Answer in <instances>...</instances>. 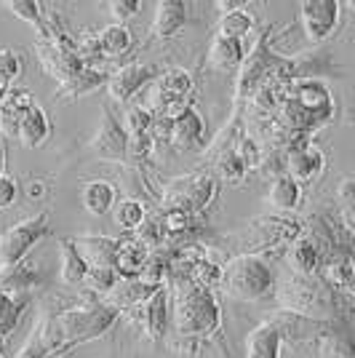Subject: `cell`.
<instances>
[{
  "instance_id": "6da1fadb",
  "label": "cell",
  "mask_w": 355,
  "mask_h": 358,
  "mask_svg": "<svg viewBox=\"0 0 355 358\" xmlns=\"http://www.w3.org/2000/svg\"><path fill=\"white\" fill-rule=\"evenodd\" d=\"M118 310H113L104 302H83L64 308L59 313L45 315L43 321L35 327L41 345L48 356L70 353L75 345L91 343L96 337L107 334L118 321Z\"/></svg>"
},
{
  "instance_id": "7a4b0ae2",
  "label": "cell",
  "mask_w": 355,
  "mask_h": 358,
  "mask_svg": "<svg viewBox=\"0 0 355 358\" xmlns=\"http://www.w3.org/2000/svg\"><path fill=\"white\" fill-rule=\"evenodd\" d=\"M171 286H174V299H171L174 331L179 334L182 345L195 350L222 329L217 297L211 289L193 284L187 275H171Z\"/></svg>"
},
{
  "instance_id": "3957f363",
  "label": "cell",
  "mask_w": 355,
  "mask_h": 358,
  "mask_svg": "<svg viewBox=\"0 0 355 358\" xmlns=\"http://www.w3.org/2000/svg\"><path fill=\"white\" fill-rule=\"evenodd\" d=\"M278 299L283 310H294L321 321H331V315L350 313V299L328 289L321 281V275H312V278H302L294 273L286 275L278 286Z\"/></svg>"
},
{
  "instance_id": "277c9868",
  "label": "cell",
  "mask_w": 355,
  "mask_h": 358,
  "mask_svg": "<svg viewBox=\"0 0 355 358\" xmlns=\"http://www.w3.org/2000/svg\"><path fill=\"white\" fill-rule=\"evenodd\" d=\"M302 236V224L296 220H286V217H262V220H254V222L243 224L238 233L224 238L227 243H236L230 246L224 254L233 257H243V254H254V257H262L267 252H278L283 246H291L296 238Z\"/></svg>"
},
{
  "instance_id": "5b68a950",
  "label": "cell",
  "mask_w": 355,
  "mask_h": 358,
  "mask_svg": "<svg viewBox=\"0 0 355 358\" xmlns=\"http://www.w3.org/2000/svg\"><path fill=\"white\" fill-rule=\"evenodd\" d=\"M236 299L243 302H259L267 294L275 292V273L265 262V257H233L227 265H222V284H219Z\"/></svg>"
},
{
  "instance_id": "8992f818",
  "label": "cell",
  "mask_w": 355,
  "mask_h": 358,
  "mask_svg": "<svg viewBox=\"0 0 355 358\" xmlns=\"http://www.w3.org/2000/svg\"><path fill=\"white\" fill-rule=\"evenodd\" d=\"M217 198V179L203 171L184 174V177L168 179L163 187V211L177 209L201 217Z\"/></svg>"
},
{
  "instance_id": "52a82bcc",
  "label": "cell",
  "mask_w": 355,
  "mask_h": 358,
  "mask_svg": "<svg viewBox=\"0 0 355 358\" xmlns=\"http://www.w3.org/2000/svg\"><path fill=\"white\" fill-rule=\"evenodd\" d=\"M51 233L48 224V214L38 211L22 222L11 224L8 230L0 233V273L11 270L14 265H19L22 259H27V254L41 243Z\"/></svg>"
},
{
  "instance_id": "ba28073f",
  "label": "cell",
  "mask_w": 355,
  "mask_h": 358,
  "mask_svg": "<svg viewBox=\"0 0 355 358\" xmlns=\"http://www.w3.org/2000/svg\"><path fill=\"white\" fill-rule=\"evenodd\" d=\"M340 8L337 0H302L299 3V22L310 43H324L340 24Z\"/></svg>"
},
{
  "instance_id": "9c48e42d",
  "label": "cell",
  "mask_w": 355,
  "mask_h": 358,
  "mask_svg": "<svg viewBox=\"0 0 355 358\" xmlns=\"http://www.w3.org/2000/svg\"><path fill=\"white\" fill-rule=\"evenodd\" d=\"M273 327L278 329L283 343H307L315 337H326L334 331V321H321V318H310V315L294 313V310H275L267 318Z\"/></svg>"
},
{
  "instance_id": "30bf717a",
  "label": "cell",
  "mask_w": 355,
  "mask_h": 358,
  "mask_svg": "<svg viewBox=\"0 0 355 358\" xmlns=\"http://www.w3.org/2000/svg\"><path fill=\"white\" fill-rule=\"evenodd\" d=\"M126 142H129V136L123 131L118 115L110 110V105H102V123H99L96 134L91 136L89 150L99 161L120 164V161H126Z\"/></svg>"
},
{
  "instance_id": "8fae6325",
  "label": "cell",
  "mask_w": 355,
  "mask_h": 358,
  "mask_svg": "<svg viewBox=\"0 0 355 358\" xmlns=\"http://www.w3.org/2000/svg\"><path fill=\"white\" fill-rule=\"evenodd\" d=\"M155 75H158V67L142 64V62H129V64L118 67L115 73H110V78H107V94H110L113 102L129 105Z\"/></svg>"
},
{
  "instance_id": "7c38bea8",
  "label": "cell",
  "mask_w": 355,
  "mask_h": 358,
  "mask_svg": "<svg viewBox=\"0 0 355 358\" xmlns=\"http://www.w3.org/2000/svg\"><path fill=\"white\" fill-rule=\"evenodd\" d=\"M136 329L147 337L150 343H161L166 334V321H168V289L161 286L152 297H147L142 305L129 310Z\"/></svg>"
},
{
  "instance_id": "4fadbf2b",
  "label": "cell",
  "mask_w": 355,
  "mask_h": 358,
  "mask_svg": "<svg viewBox=\"0 0 355 358\" xmlns=\"http://www.w3.org/2000/svg\"><path fill=\"white\" fill-rule=\"evenodd\" d=\"M326 158L324 152L310 145V142H299L294 148L286 150V161H283V174L289 179H294L296 185L302 187L305 182H312L324 174Z\"/></svg>"
},
{
  "instance_id": "5bb4252c",
  "label": "cell",
  "mask_w": 355,
  "mask_h": 358,
  "mask_svg": "<svg viewBox=\"0 0 355 358\" xmlns=\"http://www.w3.org/2000/svg\"><path fill=\"white\" fill-rule=\"evenodd\" d=\"M163 284H155L145 275H136V278H118L115 286L104 294V305H110L113 310H131L136 305H142L147 297H152Z\"/></svg>"
},
{
  "instance_id": "9a60e30c",
  "label": "cell",
  "mask_w": 355,
  "mask_h": 358,
  "mask_svg": "<svg viewBox=\"0 0 355 358\" xmlns=\"http://www.w3.org/2000/svg\"><path fill=\"white\" fill-rule=\"evenodd\" d=\"M324 262H326L324 249H321L310 236H299V238L289 246V268H291L294 275L312 278V275L321 273Z\"/></svg>"
},
{
  "instance_id": "2e32d148",
  "label": "cell",
  "mask_w": 355,
  "mask_h": 358,
  "mask_svg": "<svg viewBox=\"0 0 355 358\" xmlns=\"http://www.w3.org/2000/svg\"><path fill=\"white\" fill-rule=\"evenodd\" d=\"M203 134H206V123L201 118V113L195 107H187L179 118L171 120V145L177 150H198L203 148Z\"/></svg>"
},
{
  "instance_id": "e0dca14e",
  "label": "cell",
  "mask_w": 355,
  "mask_h": 358,
  "mask_svg": "<svg viewBox=\"0 0 355 358\" xmlns=\"http://www.w3.org/2000/svg\"><path fill=\"white\" fill-rule=\"evenodd\" d=\"M193 94V75L182 67H171L163 75H158V86H155V102L158 110L174 102H187Z\"/></svg>"
},
{
  "instance_id": "ac0fdd59",
  "label": "cell",
  "mask_w": 355,
  "mask_h": 358,
  "mask_svg": "<svg viewBox=\"0 0 355 358\" xmlns=\"http://www.w3.org/2000/svg\"><path fill=\"white\" fill-rule=\"evenodd\" d=\"M187 24V6L182 0H161L155 6L152 19V38L155 41H171Z\"/></svg>"
},
{
  "instance_id": "d6986e66",
  "label": "cell",
  "mask_w": 355,
  "mask_h": 358,
  "mask_svg": "<svg viewBox=\"0 0 355 358\" xmlns=\"http://www.w3.org/2000/svg\"><path fill=\"white\" fill-rule=\"evenodd\" d=\"M45 281V270L35 262L22 259L19 265H14L11 270H3L0 273V292L6 294H14L19 297L22 292H32Z\"/></svg>"
},
{
  "instance_id": "ffe728a7",
  "label": "cell",
  "mask_w": 355,
  "mask_h": 358,
  "mask_svg": "<svg viewBox=\"0 0 355 358\" xmlns=\"http://www.w3.org/2000/svg\"><path fill=\"white\" fill-rule=\"evenodd\" d=\"M321 281L328 289H334L337 294L350 299L353 294V281H355V268H353V257L350 254H331L321 268Z\"/></svg>"
},
{
  "instance_id": "44dd1931",
  "label": "cell",
  "mask_w": 355,
  "mask_h": 358,
  "mask_svg": "<svg viewBox=\"0 0 355 358\" xmlns=\"http://www.w3.org/2000/svg\"><path fill=\"white\" fill-rule=\"evenodd\" d=\"M73 246L89 268H113L118 252V241L107 236H78L73 238Z\"/></svg>"
},
{
  "instance_id": "7402d4cb",
  "label": "cell",
  "mask_w": 355,
  "mask_h": 358,
  "mask_svg": "<svg viewBox=\"0 0 355 358\" xmlns=\"http://www.w3.org/2000/svg\"><path fill=\"white\" fill-rule=\"evenodd\" d=\"M48 136H51V120H48L43 107L32 105L30 110L22 115V120H19L14 139L22 142V148L35 150V148H43Z\"/></svg>"
},
{
  "instance_id": "603a6c76",
  "label": "cell",
  "mask_w": 355,
  "mask_h": 358,
  "mask_svg": "<svg viewBox=\"0 0 355 358\" xmlns=\"http://www.w3.org/2000/svg\"><path fill=\"white\" fill-rule=\"evenodd\" d=\"M243 348H246V358H281L283 340L278 334V329L265 318L259 327H254L246 334Z\"/></svg>"
},
{
  "instance_id": "cb8c5ba5",
  "label": "cell",
  "mask_w": 355,
  "mask_h": 358,
  "mask_svg": "<svg viewBox=\"0 0 355 358\" xmlns=\"http://www.w3.org/2000/svg\"><path fill=\"white\" fill-rule=\"evenodd\" d=\"M147 262L150 252L136 238L118 241V252H115V262H113V270H115L118 278H136V275H142V270L147 268Z\"/></svg>"
},
{
  "instance_id": "d4e9b609",
  "label": "cell",
  "mask_w": 355,
  "mask_h": 358,
  "mask_svg": "<svg viewBox=\"0 0 355 358\" xmlns=\"http://www.w3.org/2000/svg\"><path fill=\"white\" fill-rule=\"evenodd\" d=\"M32 105H35V99L27 89H11L6 96H0V131L14 139L19 120Z\"/></svg>"
},
{
  "instance_id": "484cf974",
  "label": "cell",
  "mask_w": 355,
  "mask_h": 358,
  "mask_svg": "<svg viewBox=\"0 0 355 358\" xmlns=\"http://www.w3.org/2000/svg\"><path fill=\"white\" fill-rule=\"evenodd\" d=\"M107 78H110V73H104V70H99V67H83V70L75 73L67 83H61L59 91H57L54 96H59L61 102L89 96V94L99 91L102 86H107Z\"/></svg>"
},
{
  "instance_id": "4316f807",
  "label": "cell",
  "mask_w": 355,
  "mask_h": 358,
  "mask_svg": "<svg viewBox=\"0 0 355 358\" xmlns=\"http://www.w3.org/2000/svg\"><path fill=\"white\" fill-rule=\"evenodd\" d=\"M243 57H246V45L238 43V41L214 35L211 43H208V64L214 70H219V73H236V70H240Z\"/></svg>"
},
{
  "instance_id": "83f0119b",
  "label": "cell",
  "mask_w": 355,
  "mask_h": 358,
  "mask_svg": "<svg viewBox=\"0 0 355 358\" xmlns=\"http://www.w3.org/2000/svg\"><path fill=\"white\" fill-rule=\"evenodd\" d=\"M80 201H83V209L89 211V214L104 217L107 211H113V206H115L118 190L107 179H91V182L83 185V190H80Z\"/></svg>"
},
{
  "instance_id": "f1b7e54d",
  "label": "cell",
  "mask_w": 355,
  "mask_h": 358,
  "mask_svg": "<svg viewBox=\"0 0 355 358\" xmlns=\"http://www.w3.org/2000/svg\"><path fill=\"white\" fill-rule=\"evenodd\" d=\"M89 265L73 246V238H59V281L64 286H83Z\"/></svg>"
},
{
  "instance_id": "f546056e",
  "label": "cell",
  "mask_w": 355,
  "mask_h": 358,
  "mask_svg": "<svg viewBox=\"0 0 355 358\" xmlns=\"http://www.w3.org/2000/svg\"><path fill=\"white\" fill-rule=\"evenodd\" d=\"M254 27H256L254 14L246 8V6H238V8H233V11H224V14H222L217 35H222V38H230V41L243 43V41H246V38L254 32Z\"/></svg>"
},
{
  "instance_id": "4dcf8cb0",
  "label": "cell",
  "mask_w": 355,
  "mask_h": 358,
  "mask_svg": "<svg viewBox=\"0 0 355 358\" xmlns=\"http://www.w3.org/2000/svg\"><path fill=\"white\" fill-rule=\"evenodd\" d=\"M99 38V51H102V59H118L123 57L129 48H131V30L126 24H107L102 32H96Z\"/></svg>"
},
{
  "instance_id": "1f68e13d",
  "label": "cell",
  "mask_w": 355,
  "mask_h": 358,
  "mask_svg": "<svg viewBox=\"0 0 355 358\" xmlns=\"http://www.w3.org/2000/svg\"><path fill=\"white\" fill-rule=\"evenodd\" d=\"M302 201V187L296 185L294 179H289L286 174H278L273 179L270 190H267V203L275 206L281 211H294Z\"/></svg>"
},
{
  "instance_id": "d6a6232c",
  "label": "cell",
  "mask_w": 355,
  "mask_h": 358,
  "mask_svg": "<svg viewBox=\"0 0 355 358\" xmlns=\"http://www.w3.org/2000/svg\"><path fill=\"white\" fill-rule=\"evenodd\" d=\"M27 305H30L27 297H14V294L0 292V348L14 334L16 324H19V318H22Z\"/></svg>"
},
{
  "instance_id": "836d02e7",
  "label": "cell",
  "mask_w": 355,
  "mask_h": 358,
  "mask_svg": "<svg viewBox=\"0 0 355 358\" xmlns=\"http://www.w3.org/2000/svg\"><path fill=\"white\" fill-rule=\"evenodd\" d=\"M187 278L193 284L203 286V289H217V286L222 284V265L217 259H211L208 252H203L193 262V268L187 270Z\"/></svg>"
},
{
  "instance_id": "e575fe53",
  "label": "cell",
  "mask_w": 355,
  "mask_h": 358,
  "mask_svg": "<svg viewBox=\"0 0 355 358\" xmlns=\"http://www.w3.org/2000/svg\"><path fill=\"white\" fill-rule=\"evenodd\" d=\"M163 227V236H171V238H179V236H190L201 227V217L195 214H187V211H177V209H166L163 211V220H158Z\"/></svg>"
},
{
  "instance_id": "d590c367",
  "label": "cell",
  "mask_w": 355,
  "mask_h": 358,
  "mask_svg": "<svg viewBox=\"0 0 355 358\" xmlns=\"http://www.w3.org/2000/svg\"><path fill=\"white\" fill-rule=\"evenodd\" d=\"M16 19L27 22L30 27H35L38 38H45V14H43V6L35 3V0H6L3 3Z\"/></svg>"
},
{
  "instance_id": "8d00e7d4",
  "label": "cell",
  "mask_w": 355,
  "mask_h": 358,
  "mask_svg": "<svg viewBox=\"0 0 355 358\" xmlns=\"http://www.w3.org/2000/svg\"><path fill=\"white\" fill-rule=\"evenodd\" d=\"M113 220L120 230H139L142 222H145V206L136 201V198H123V201H115L113 206Z\"/></svg>"
},
{
  "instance_id": "74e56055",
  "label": "cell",
  "mask_w": 355,
  "mask_h": 358,
  "mask_svg": "<svg viewBox=\"0 0 355 358\" xmlns=\"http://www.w3.org/2000/svg\"><path fill=\"white\" fill-rule=\"evenodd\" d=\"M152 118H155V115H152V110H150V107L129 105V107H126V113H123V120H120V126H123L126 136L150 134Z\"/></svg>"
},
{
  "instance_id": "f35d334b",
  "label": "cell",
  "mask_w": 355,
  "mask_h": 358,
  "mask_svg": "<svg viewBox=\"0 0 355 358\" xmlns=\"http://www.w3.org/2000/svg\"><path fill=\"white\" fill-rule=\"evenodd\" d=\"M214 169H217V177L224 179V182H240L249 174V169L238 161L236 152L230 148L214 152Z\"/></svg>"
},
{
  "instance_id": "ab89813d",
  "label": "cell",
  "mask_w": 355,
  "mask_h": 358,
  "mask_svg": "<svg viewBox=\"0 0 355 358\" xmlns=\"http://www.w3.org/2000/svg\"><path fill=\"white\" fill-rule=\"evenodd\" d=\"M337 201H340L342 220H345V233L353 236V203H355V179L345 177L337 187Z\"/></svg>"
},
{
  "instance_id": "60d3db41",
  "label": "cell",
  "mask_w": 355,
  "mask_h": 358,
  "mask_svg": "<svg viewBox=\"0 0 355 358\" xmlns=\"http://www.w3.org/2000/svg\"><path fill=\"white\" fill-rule=\"evenodd\" d=\"M115 281H118V275H115L113 268H89V275H86L83 286L96 292V294H107L115 286Z\"/></svg>"
},
{
  "instance_id": "b9f144b4",
  "label": "cell",
  "mask_w": 355,
  "mask_h": 358,
  "mask_svg": "<svg viewBox=\"0 0 355 358\" xmlns=\"http://www.w3.org/2000/svg\"><path fill=\"white\" fill-rule=\"evenodd\" d=\"M155 150V142L150 134H136L129 136L126 142V161H147Z\"/></svg>"
},
{
  "instance_id": "7bdbcfd3",
  "label": "cell",
  "mask_w": 355,
  "mask_h": 358,
  "mask_svg": "<svg viewBox=\"0 0 355 358\" xmlns=\"http://www.w3.org/2000/svg\"><path fill=\"white\" fill-rule=\"evenodd\" d=\"M0 75H6L11 83L22 75V57L11 48H0Z\"/></svg>"
},
{
  "instance_id": "ee69618b",
  "label": "cell",
  "mask_w": 355,
  "mask_h": 358,
  "mask_svg": "<svg viewBox=\"0 0 355 358\" xmlns=\"http://www.w3.org/2000/svg\"><path fill=\"white\" fill-rule=\"evenodd\" d=\"M107 8H110L113 19H115V24H126L129 19H133V16H136V11H139V3H136V0H113Z\"/></svg>"
},
{
  "instance_id": "f6af8a7d",
  "label": "cell",
  "mask_w": 355,
  "mask_h": 358,
  "mask_svg": "<svg viewBox=\"0 0 355 358\" xmlns=\"http://www.w3.org/2000/svg\"><path fill=\"white\" fill-rule=\"evenodd\" d=\"M16 190H19V187H16V179L8 177V174H0V211L8 209V206L14 203Z\"/></svg>"
},
{
  "instance_id": "bcb514c9",
  "label": "cell",
  "mask_w": 355,
  "mask_h": 358,
  "mask_svg": "<svg viewBox=\"0 0 355 358\" xmlns=\"http://www.w3.org/2000/svg\"><path fill=\"white\" fill-rule=\"evenodd\" d=\"M48 353L43 350V345H41V337H38V331L32 329V334L27 337V343L22 345V350L16 353V358H45Z\"/></svg>"
},
{
  "instance_id": "7dc6e473",
  "label": "cell",
  "mask_w": 355,
  "mask_h": 358,
  "mask_svg": "<svg viewBox=\"0 0 355 358\" xmlns=\"http://www.w3.org/2000/svg\"><path fill=\"white\" fill-rule=\"evenodd\" d=\"M27 195H30V198H41V195H43V185H41L38 179H32L30 187H27Z\"/></svg>"
},
{
  "instance_id": "c3c4849f",
  "label": "cell",
  "mask_w": 355,
  "mask_h": 358,
  "mask_svg": "<svg viewBox=\"0 0 355 358\" xmlns=\"http://www.w3.org/2000/svg\"><path fill=\"white\" fill-rule=\"evenodd\" d=\"M11 86H14V83H11L6 75H0V96H6V94L11 91Z\"/></svg>"
},
{
  "instance_id": "681fc988",
  "label": "cell",
  "mask_w": 355,
  "mask_h": 358,
  "mask_svg": "<svg viewBox=\"0 0 355 358\" xmlns=\"http://www.w3.org/2000/svg\"><path fill=\"white\" fill-rule=\"evenodd\" d=\"M3 166H6V148H3V139H0V174H3Z\"/></svg>"
},
{
  "instance_id": "f907efd6",
  "label": "cell",
  "mask_w": 355,
  "mask_h": 358,
  "mask_svg": "<svg viewBox=\"0 0 355 358\" xmlns=\"http://www.w3.org/2000/svg\"><path fill=\"white\" fill-rule=\"evenodd\" d=\"M45 358H70V353H59V356H45Z\"/></svg>"
}]
</instances>
